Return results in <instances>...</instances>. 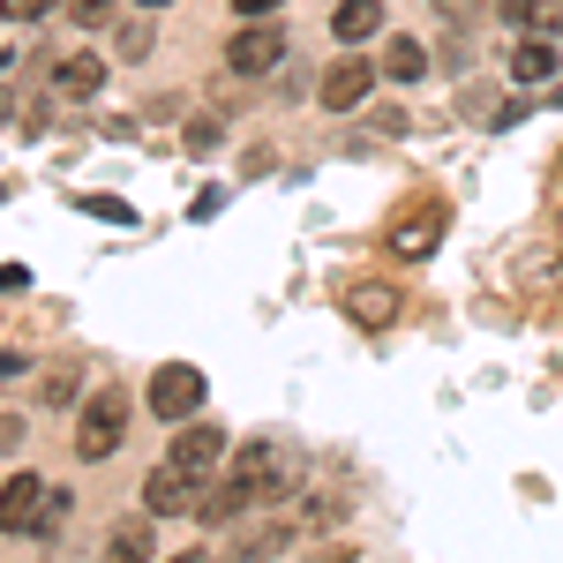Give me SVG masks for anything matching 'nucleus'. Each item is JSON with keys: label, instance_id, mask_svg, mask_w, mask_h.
I'll list each match as a JSON object with an SVG mask.
<instances>
[{"label": "nucleus", "instance_id": "nucleus-1", "mask_svg": "<svg viewBox=\"0 0 563 563\" xmlns=\"http://www.w3.org/2000/svg\"><path fill=\"white\" fill-rule=\"evenodd\" d=\"M278 481H286V451H278L271 435H256V443H241V451L225 459V481L211 488V504H203L196 519H233V511H249L263 496H278Z\"/></svg>", "mask_w": 563, "mask_h": 563}, {"label": "nucleus", "instance_id": "nucleus-2", "mask_svg": "<svg viewBox=\"0 0 563 563\" xmlns=\"http://www.w3.org/2000/svg\"><path fill=\"white\" fill-rule=\"evenodd\" d=\"M60 519H68V496L45 488L38 474H15L0 488V533H53Z\"/></svg>", "mask_w": 563, "mask_h": 563}, {"label": "nucleus", "instance_id": "nucleus-3", "mask_svg": "<svg viewBox=\"0 0 563 563\" xmlns=\"http://www.w3.org/2000/svg\"><path fill=\"white\" fill-rule=\"evenodd\" d=\"M121 435H129V390H121V384L90 390L84 421H76V459H84V466L113 459V451H121Z\"/></svg>", "mask_w": 563, "mask_h": 563}, {"label": "nucleus", "instance_id": "nucleus-4", "mask_svg": "<svg viewBox=\"0 0 563 563\" xmlns=\"http://www.w3.org/2000/svg\"><path fill=\"white\" fill-rule=\"evenodd\" d=\"M203 368H188V361H166L158 376H151V413L158 421H196V406H203Z\"/></svg>", "mask_w": 563, "mask_h": 563}, {"label": "nucleus", "instance_id": "nucleus-5", "mask_svg": "<svg viewBox=\"0 0 563 563\" xmlns=\"http://www.w3.org/2000/svg\"><path fill=\"white\" fill-rule=\"evenodd\" d=\"M196 496H211V488L196 474H180V466H158V474L143 481V511H151V519H188Z\"/></svg>", "mask_w": 563, "mask_h": 563}, {"label": "nucleus", "instance_id": "nucleus-6", "mask_svg": "<svg viewBox=\"0 0 563 563\" xmlns=\"http://www.w3.org/2000/svg\"><path fill=\"white\" fill-rule=\"evenodd\" d=\"M225 68H233V76H271V68H286V31H271V23H249L241 38L225 45Z\"/></svg>", "mask_w": 563, "mask_h": 563}, {"label": "nucleus", "instance_id": "nucleus-7", "mask_svg": "<svg viewBox=\"0 0 563 563\" xmlns=\"http://www.w3.org/2000/svg\"><path fill=\"white\" fill-rule=\"evenodd\" d=\"M225 459H233V451H225V429H203V421H196V429H180L174 451H166V466H180V474H196V481H211Z\"/></svg>", "mask_w": 563, "mask_h": 563}, {"label": "nucleus", "instance_id": "nucleus-8", "mask_svg": "<svg viewBox=\"0 0 563 563\" xmlns=\"http://www.w3.org/2000/svg\"><path fill=\"white\" fill-rule=\"evenodd\" d=\"M339 301H346V316L361 323V331H384V323H398V308H406L398 286H384V278H361V286H346Z\"/></svg>", "mask_w": 563, "mask_h": 563}, {"label": "nucleus", "instance_id": "nucleus-9", "mask_svg": "<svg viewBox=\"0 0 563 563\" xmlns=\"http://www.w3.org/2000/svg\"><path fill=\"white\" fill-rule=\"evenodd\" d=\"M435 241H443V203H421L413 218H398V225H390V256H406V263L435 256Z\"/></svg>", "mask_w": 563, "mask_h": 563}, {"label": "nucleus", "instance_id": "nucleus-10", "mask_svg": "<svg viewBox=\"0 0 563 563\" xmlns=\"http://www.w3.org/2000/svg\"><path fill=\"white\" fill-rule=\"evenodd\" d=\"M376 76H384V68H368V60H353V53H346V60L323 76V90H316V98H323L331 113H346V106H361V98H368V84H376Z\"/></svg>", "mask_w": 563, "mask_h": 563}, {"label": "nucleus", "instance_id": "nucleus-11", "mask_svg": "<svg viewBox=\"0 0 563 563\" xmlns=\"http://www.w3.org/2000/svg\"><path fill=\"white\" fill-rule=\"evenodd\" d=\"M384 31V0H339L331 8V38L339 45H361V38H376Z\"/></svg>", "mask_w": 563, "mask_h": 563}, {"label": "nucleus", "instance_id": "nucleus-12", "mask_svg": "<svg viewBox=\"0 0 563 563\" xmlns=\"http://www.w3.org/2000/svg\"><path fill=\"white\" fill-rule=\"evenodd\" d=\"M511 76H519V84H549V76H556V45H549V38H519Z\"/></svg>", "mask_w": 563, "mask_h": 563}, {"label": "nucleus", "instance_id": "nucleus-13", "mask_svg": "<svg viewBox=\"0 0 563 563\" xmlns=\"http://www.w3.org/2000/svg\"><path fill=\"white\" fill-rule=\"evenodd\" d=\"M421 68H429V53H421V38H390V45H384V76H390V84H413Z\"/></svg>", "mask_w": 563, "mask_h": 563}, {"label": "nucleus", "instance_id": "nucleus-14", "mask_svg": "<svg viewBox=\"0 0 563 563\" xmlns=\"http://www.w3.org/2000/svg\"><path fill=\"white\" fill-rule=\"evenodd\" d=\"M98 84H106V60H98V53L60 60V90H76V98H84V90H98Z\"/></svg>", "mask_w": 563, "mask_h": 563}, {"label": "nucleus", "instance_id": "nucleus-15", "mask_svg": "<svg viewBox=\"0 0 563 563\" xmlns=\"http://www.w3.org/2000/svg\"><path fill=\"white\" fill-rule=\"evenodd\" d=\"M38 398H45V406H68V398H76V376H68V368H45V376H38Z\"/></svg>", "mask_w": 563, "mask_h": 563}, {"label": "nucleus", "instance_id": "nucleus-16", "mask_svg": "<svg viewBox=\"0 0 563 563\" xmlns=\"http://www.w3.org/2000/svg\"><path fill=\"white\" fill-rule=\"evenodd\" d=\"M68 15H76L84 31H98V23H113V0H68Z\"/></svg>", "mask_w": 563, "mask_h": 563}, {"label": "nucleus", "instance_id": "nucleus-17", "mask_svg": "<svg viewBox=\"0 0 563 563\" xmlns=\"http://www.w3.org/2000/svg\"><path fill=\"white\" fill-rule=\"evenodd\" d=\"M541 8H549V0H496V15H504V23H533Z\"/></svg>", "mask_w": 563, "mask_h": 563}, {"label": "nucleus", "instance_id": "nucleus-18", "mask_svg": "<svg viewBox=\"0 0 563 563\" xmlns=\"http://www.w3.org/2000/svg\"><path fill=\"white\" fill-rule=\"evenodd\" d=\"M113 549H121V556H151V533H143V526H121Z\"/></svg>", "mask_w": 563, "mask_h": 563}, {"label": "nucleus", "instance_id": "nucleus-19", "mask_svg": "<svg viewBox=\"0 0 563 563\" xmlns=\"http://www.w3.org/2000/svg\"><path fill=\"white\" fill-rule=\"evenodd\" d=\"M53 0H0V15H15V23H31V15H45Z\"/></svg>", "mask_w": 563, "mask_h": 563}, {"label": "nucleus", "instance_id": "nucleus-20", "mask_svg": "<svg viewBox=\"0 0 563 563\" xmlns=\"http://www.w3.org/2000/svg\"><path fill=\"white\" fill-rule=\"evenodd\" d=\"M15 443H23V421H15V413H0V459H8Z\"/></svg>", "mask_w": 563, "mask_h": 563}, {"label": "nucleus", "instance_id": "nucleus-21", "mask_svg": "<svg viewBox=\"0 0 563 563\" xmlns=\"http://www.w3.org/2000/svg\"><path fill=\"white\" fill-rule=\"evenodd\" d=\"M271 8H286V0H233V15H271Z\"/></svg>", "mask_w": 563, "mask_h": 563}, {"label": "nucleus", "instance_id": "nucleus-22", "mask_svg": "<svg viewBox=\"0 0 563 563\" xmlns=\"http://www.w3.org/2000/svg\"><path fill=\"white\" fill-rule=\"evenodd\" d=\"M0 294H23V271H0Z\"/></svg>", "mask_w": 563, "mask_h": 563}, {"label": "nucleus", "instance_id": "nucleus-23", "mask_svg": "<svg viewBox=\"0 0 563 563\" xmlns=\"http://www.w3.org/2000/svg\"><path fill=\"white\" fill-rule=\"evenodd\" d=\"M15 368H23V361H15V353H0V384H8V376H15Z\"/></svg>", "mask_w": 563, "mask_h": 563}, {"label": "nucleus", "instance_id": "nucleus-24", "mask_svg": "<svg viewBox=\"0 0 563 563\" xmlns=\"http://www.w3.org/2000/svg\"><path fill=\"white\" fill-rule=\"evenodd\" d=\"M143 8H166V0H143Z\"/></svg>", "mask_w": 563, "mask_h": 563}]
</instances>
